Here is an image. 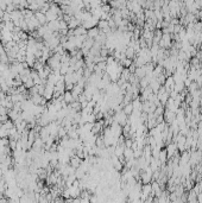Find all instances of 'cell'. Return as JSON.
<instances>
[{"label": "cell", "mask_w": 202, "mask_h": 203, "mask_svg": "<svg viewBox=\"0 0 202 203\" xmlns=\"http://www.w3.org/2000/svg\"><path fill=\"white\" fill-rule=\"evenodd\" d=\"M35 17H36V19L38 20V23H39L41 25H47V24H48L45 14H44V13H42L41 11H37V12H35Z\"/></svg>", "instance_id": "cell-1"}, {"label": "cell", "mask_w": 202, "mask_h": 203, "mask_svg": "<svg viewBox=\"0 0 202 203\" xmlns=\"http://www.w3.org/2000/svg\"><path fill=\"white\" fill-rule=\"evenodd\" d=\"M81 163H82V159H80L76 154L75 156H73L71 158H70V166H73L74 169H79L80 166H81Z\"/></svg>", "instance_id": "cell-2"}, {"label": "cell", "mask_w": 202, "mask_h": 203, "mask_svg": "<svg viewBox=\"0 0 202 203\" xmlns=\"http://www.w3.org/2000/svg\"><path fill=\"white\" fill-rule=\"evenodd\" d=\"M99 33H100V30H99V27H93V29H91V30H88L87 31V37L88 38H92V39H95L98 36H99Z\"/></svg>", "instance_id": "cell-3"}, {"label": "cell", "mask_w": 202, "mask_h": 203, "mask_svg": "<svg viewBox=\"0 0 202 203\" xmlns=\"http://www.w3.org/2000/svg\"><path fill=\"white\" fill-rule=\"evenodd\" d=\"M63 101L65 102L67 104H70V103L74 102V98H73L71 92H65V93L63 94Z\"/></svg>", "instance_id": "cell-4"}, {"label": "cell", "mask_w": 202, "mask_h": 203, "mask_svg": "<svg viewBox=\"0 0 202 203\" xmlns=\"http://www.w3.org/2000/svg\"><path fill=\"white\" fill-rule=\"evenodd\" d=\"M131 109H132V106L130 104V106H127V107L125 108V112H126V113H128V112H131Z\"/></svg>", "instance_id": "cell-5"}, {"label": "cell", "mask_w": 202, "mask_h": 203, "mask_svg": "<svg viewBox=\"0 0 202 203\" xmlns=\"http://www.w3.org/2000/svg\"><path fill=\"white\" fill-rule=\"evenodd\" d=\"M1 181H2V176L0 175V182H1Z\"/></svg>", "instance_id": "cell-6"}, {"label": "cell", "mask_w": 202, "mask_h": 203, "mask_svg": "<svg viewBox=\"0 0 202 203\" xmlns=\"http://www.w3.org/2000/svg\"><path fill=\"white\" fill-rule=\"evenodd\" d=\"M2 94V90H1V87H0V95Z\"/></svg>", "instance_id": "cell-7"}]
</instances>
